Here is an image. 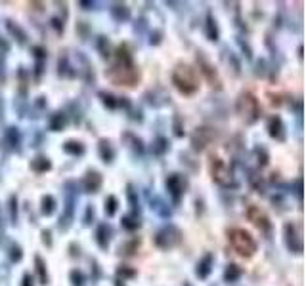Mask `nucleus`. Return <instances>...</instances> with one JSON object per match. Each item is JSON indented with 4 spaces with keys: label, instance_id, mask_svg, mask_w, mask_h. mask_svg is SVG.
<instances>
[{
    "label": "nucleus",
    "instance_id": "f257e3e1",
    "mask_svg": "<svg viewBox=\"0 0 306 286\" xmlns=\"http://www.w3.org/2000/svg\"><path fill=\"white\" fill-rule=\"evenodd\" d=\"M172 84L176 86V90L184 95H193L199 88V80L195 71L190 65L178 63L176 69L172 71Z\"/></svg>",
    "mask_w": 306,
    "mask_h": 286
},
{
    "label": "nucleus",
    "instance_id": "f03ea898",
    "mask_svg": "<svg viewBox=\"0 0 306 286\" xmlns=\"http://www.w3.org/2000/svg\"><path fill=\"white\" fill-rule=\"evenodd\" d=\"M228 238L232 248L238 252L239 256L251 257L257 252V242H255V238L251 237V233H247L245 229H239V227L230 229Z\"/></svg>",
    "mask_w": 306,
    "mask_h": 286
},
{
    "label": "nucleus",
    "instance_id": "7ed1b4c3",
    "mask_svg": "<svg viewBox=\"0 0 306 286\" xmlns=\"http://www.w3.org/2000/svg\"><path fill=\"white\" fill-rule=\"evenodd\" d=\"M107 76L113 84L134 86L140 80V73L134 63H117L107 71Z\"/></svg>",
    "mask_w": 306,
    "mask_h": 286
},
{
    "label": "nucleus",
    "instance_id": "20e7f679",
    "mask_svg": "<svg viewBox=\"0 0 306 286\" xmlns=\"http://www.w3.org/2000/svg\"><path fill=\"white\" fill-rule=\"evenodd\" d=\"M238 113L245 118L247 124H253L258 120L260 116V103L251 92H243L238 99Z\"/></svg>",
    "mask_w": 306,
    "mask_h": 286
},
{
    "label": "nucleus",
    "instance_id": "39448f33",
    "mask_svg": "<svg viewBox=\"0 0 306 286\" xmlns=\"http://www.w3.org/2000/svg\"><path fill=\"white\" fill-rule=\"evenodd\" d=\"M210 176L216 183L224 187L234 185V172L226 164V161H222L220 157H210Z\"/></svg>",
    "mask_w": 306,
    "mask_h": 286
},
{
    "label": "nucleus",
    "instance_id": "423d86ee",
    "mask_svg": "<svg viewBox=\"0 0 306 286\" xmlns=\"http://www.w3.org/2000/svg\"><path fill=\"white\" fill-rule=\"evenodd\" d=\"M182 242V231L176 225H167L163 227L157 235H155V244L163 250H169V248L178 246Z\"/></svg>",
    "mask_w": 306,
    "mask_h": 286
},
{
    "label": "nucleus",
    "instance_id": "0eeeda50",
    "mask_svg": "<svg viewBox=\"0 0 306 286\" xmlns=\"http://www.w3.org/2000/svg\"><path fill=\"white\" fill-rule=\"evenodd\" d=\"M283 237H285L287 248H289L293 254H302V237H300L298 225H295V223H285Z\"/></svg>",
    "mask_w": 306,
    "mask_h": 286
},
{
    "label": "nucleus",
    "instance_id": "6e6552de",
    "mask_svg": "<svg viewBox=\"0 0 306 286\" xmlns=\"http://www.w3.org/2000/svg\"><path fill=\"white\" fill-rule=\"evenodd\" d=\"M247 218H249V221L255 225V227H258L262 233L270 235V231H272V221H270V218H268L266 214L258 208V206H255V204H253V206H249V208H247Z\"/></svg>",
    "mask_w": 306,
    "mask_h": 286
},
{
    "label": "nucleus",
    "instance_id": "1a4fd4ad",
    "mask_svg": "<svg viewBox=\"0 0 306 286\" xmlns=\"http://www.w3.org/2000/svg\"><path fill=\"white\" fill-rule=\"evenodd\" d=\"M73 183L71 181H67L65 183V214H63V218L59 219V229L61 231H67L69 225H71V221H73V208H75V202H76V197L73 195Z\"/></svg>",
    "mask_w": 306,
    "mask_h": 286
},
{
    "label": "nucleus",
    "instance_id": "9d476101",
    "mask_svg": "<svg viewBox=\"0 0 306 286\" xmlns=\"http://www.w3.org/2000/svg\"><path fill=\"white\" fill-rule=\"evenodd\" d=\"M165 185H167V191H169V195L172 197L174 202H178L182 199V195L186 193V180L182 178L180 174H171L167 181H165Z\"/></svg>",
    "mask_w": 306,
    "mask_h": 286
},
{
    "label": "nucleus",
    "instance_id": "9b49d317",
    "mask_svg": "<svg viewBox=\"0 0 306 286\" xmlns=\"http://www.w3.org/2000/svg\"><path fill=\"white\" fill-rule=\"evenodd\" d=\"M268 133L277 139V141H285V126H283V120H281V116H270V120H268Z\"/></svg>",
    "mask_w": 306,
    "mask_h": 286
},
{
    "label": "nucleus",
    "instance_id": "f8f14e48",
    "mask_svg": "<svg viewBox=\"0 0 306 286\" xmlns=\"http://www.w3.org/2000/svg\"><path fill=\"white\" fill-rule=\"evenodd\" d=\"M212 137H214V132L210 128H197V132L193 133V137H191V145H193L195 151H201V149H205V145Z\"/></svg>",
    "mask_w": 306,
    "mask_h": 286
},
{
    "label": "nucleus",
    "instance_id": "ddd939ff",
    "mask_svg": "<svg viewBox=\"0 0 306 286\" xmlns=\"http://www.w3.org/2000/svg\"><path fill=\"white\" fill-rule=\"evenodd\" d=\"M197 63H199V69H201V73L205 75V78L209 80L210 84L212 86H216V88H220V78H218V75H216V71H214V67L210 65L209 61L205 59V57L201 56H197Z\"/></svg>",
    "mask_w": 306,
    "mask_h": 286
},
{
    "label": "nucleus",
    "instance_id": "4468645a",
    "mask_svg": "<svg viewBox=\"0 0 306 286\" xmlns=\"http://www.w3.org/2000/svg\"><path fill=\"white\" fill-rule=\"evenodd\" d=\"M83 187L86 193H98L102 187V174L96 170H90L83 180Z\"/></svg>",
    "mask_w": 306,
    "mask_h": 286
},
{
    "label": "nucleus",
    "instance_id": "2eb2a0df",
    "mask_svg": "<svg viewBox=\"0 0 306 286\" xmlns=\"http://www.w3.org/2000/svg\"><path fill=\"white\" fill-rule=\"evenodd\" d=\"M96 242L102 250H107L109 248V242H111V227L107 223H100L98 229H96Z\"/></svg>",
    "mask_w": 306,
    "mask_h": 286
},
{
    "label": "nucleus",
    "instance_id": "dca6fc26",
    "mask_svg": "<svg viewBox=\"0 0 306 286\" xmlns=\"http://www.w3.org/2000/svg\"><path fill=\"white\" fill-rule=\"evenodd\" d=\"M212 265H214V257H212V254H205V256L199 259V263H197L195 275L199 276V278H207V276L210 275V271H212Z\"/></svg>",
    "mask_w": 306,
    "mask_h": 286
},
{
    "label": "nucleus",
    "instance_id": "f3484780",
    "mask_svg": "<svg viewBox=\"0 0 306 286\" xmlns=\"http://www.w3.org/2000/svg\"><path fill=\"white\" fill-rule=\"evenodd\" d=\"M98 151H100V157H102V161L104 162H113L115 149L111 147V143L107 141V139H100V143H98Z\"/></svg>",
    "mask_w": 306,
    "mask_h": 286
},
{
    "label": "nucleus",
    "instance_id": "a211bd4d",
    "mask_svg": "<svg viewBox=\"0 0 306 286\" xmlns=\"http://www.w3.org/2000/svg\"><path fill=\"white\" fill-rule=\"evenodd\" d=\"M6 29H8V33L18 40L19 44H25V42H27V33L19 27V25H16L14 21H10L8 19V21H6Z\"/></svg>",
    "mask_w": 306,
    "mask_h": 286
},
{
    "label": "nucleus",
    "instance_id": "6ab92c4d",
    "mask_svg": "<svg viewBox=\"0 0 306 286\" xmlns=\"http://www.w3.org/2000/svg\"><path fill=\"white\" fill-rule=\"evenodd\" d=\"M67 126V114L61 113V111H57L50 116V130L52 132H59V130H63Z\"/></svg>",
    "mask_w": 306,
    "mask_h": 286
},
{
    "label": "nucleus",
    "instance_id": "aec40b11",
    "mask_svg": "<svg viewBox=\"0 0 306 286\" xmlns=\"http://www.w3.org/2000/svg\"><path fill=\"white\" fill-rule=\"evenodd\" d=\"M239 278H241V267L236 265V263H230L226 267V271H224V280L228 284H234V282H238Z\"/></svg>",
    "mask_w": 306,
    "mask_h": 286
},
{
    "label": "nucleus",
    "instance_id": "412c9836",
    "mask_svg": "<svg viewBox=\"0 0 306 286\" xmlns=\"http://www.w3.org/2000/svg\"><path fill=\"white\" fill-rule=\"evenodd\" d=\"M111 16L117 21H126V19L130 18V8L126 4H113L111 6Z\"/></svg>",
    "mask_w": 306,
    "mask_h": 286
},
{
    "label": "nucleus",
    "instance_id": "4be33fe9",
    "mask_svg": "<svg viewBox=\"0 0 306 286\" xmlns=\"http://www.w3.org/2000/svg\"><path fill=\"white\" fill-rule=\"evenodd\" d=\"M63 151L67 155H73V157H81V155H85V145L81 141H75V139H69L63 143Z\"/></svg>",
    "mask_w": 306,
    "mask_h": 286
},
{
    "label": "nucleus",
    "instance_id": "5701e85b",
    "mask_svg": "<svg viewBox=\"0 0 306 286\" xmlns=\"http://www.w3.org/2000/svg\"><path fill=\"white\" fill-rule=\"evenodd\" d=\"M50 168H52V162H50V159H46V157H37L35 161H31V170L37 172V174L48 172Z\"/></svg>",
    "mask_w": 306,
    "mask_h": 286
},
{
    "label": "nucleus",
    "instance_id": "b1692460",
    "mask_svg": "<svg viewBox=\"0 0 306 286\" xmlns=\"http://www.w3.org/2000/svg\"><path fill=\"white\" fill-rule=\"evenodd\" d=\"M205 33H207V38H209V40H218V25H216V19L212 18V14L207 16Z\"/></svg>",
    "mask_w": 306,
    "mask_h": 286
},
{
    "label": "nucleus",
    "instance_id": "393cba45",
    "mask_svg": "<svg viewBox=\"0 0 306 286\" xmlns=\"http://www.w3.org/2000/svg\"><path fill=\"white\" fill-rule=\"evenodd\" d=\"M121 225H123L126 231H136L140 227V216L138 214H128V216H123L121 219Z\"/></svg>",
    "mask_w": 306,
    "mask_h": 286
},
{
    "label": "nucleus",
    "instance_id": "a878e982",
    "mask_svg": "<svg viewBox=\"0 0 306 286\" xmlns=\"http://www.w3.org/2000/svg\"><path fill=\"white\" fill-rule=\"evenodd\" d=\"M40 204H42V214L44 216H52L54 212H56V199L52 197V195H44L42 200H40Z\"/></svg>",
    "mask_w": 306,
    "mask_h": 286
},
{
    "label": "nucleus",
    "instance_id": "bb28decb",
    "mask_svg": "<svg viewBox=\"0 0 306 286\" xmlns=\"http://www.w3.org/2000/svg\"><path fill=\"white\" fill-rule=\"evenodd\" d=\"M35 265H37V273H38V280L40 284H48V273H46V263L40 256H35Z\"/></svg>",
    "mask_w": 306,
    "mask_h": 286
},
{
    "label": "nucleus",
    "instance_id": "cd10ccee",
    "mask_svg": "<svg viewBox=\"0 0 306 286\" xmlns=\"http://www.w3.org/2000/svg\"><path fill=\"white\" fill-rule=\"evenodd\" d=\"M6 141L10 143V147H14V149H18V145L21 143V135H19V130L18 128H8L6 130Z\"/></svg>",
    "mask_w": 306,
    "mask_h": 286
},
{
    "label": "nucleus",
    "instance_id": "c85d7f7f",
    "mask_svg": "<svg viewBox=\"0 0 306 286\" xmlns=\"http://www.w3.org/2000/svg\"><path fill=\"white\" fill-rule=\"evenodd\" d=\"M153 155H165V153L169 151V139L167 137H157L155 141H153V147H151Z\"/></svg>",
    "mask_w": 306,
    "mask_h": 286
},
{
    "label": "nucleus",
    "instance_id": "c756f323",
    "mask_svg": "<svg viewBox=\"0 0 306 286\" xmlns=\"http://www.w3.org/2000/svg\"><path fill=\"white\" fill-rule=\"evenodd\" d=\"M126 195H128V202H130V206H132V214H138V212H140L138 195H136V191H134V187L130 185V183L126 185Z\"/></svg>",
    "mask_w": 306,
    "mask_h": 286
},
{
    "label": "nucleus",
    "instance_id": "7c9ffc66",
    "mask_svg": "<svg viewBox=\"0 0 306 286\" xmlns=\"http://www.w3.org/2000/svg\"><path fill=\"white\" fill-rule=\"evenodd\" d=\"M138 248H140V238H134L130 242H126L121 246V252H123L124 256H134L136 252H138Z\"/></svg>",
    "mask_w": 306,
    "mask_h": 286
},
{
    "label": "nucleus",
    "instance_id": "2f4dec72",
    "mask_svg": "<svg viewBox=\"0 0 306 286\" xmlns=\"http://www.w3.org/2000/svg\"><path fill=\"white\" fill-rule=\"evenodd\" d=\"M117 206H119V200H117V197H113V195H109L107 199H105V214L111 218V216H115V212H117Z\"/></svg>",
    "mask_w": 306,
    "mask_h": 286
},
{
    "label": "nucleus",
    "instance_id": "473e14b6",
    "mask_svg": "<svg viewBox=\"0 0 306 286\" xmlns=\"http://www.w3.org/2000/svg\"><path fill=\"white\" fill-rule=\"evenodd\" d=\"M71 69H73V67L69 65V59H67L65 56L59 57V75L61 76H75L76 73H73Z\"/></svg>",
    "mask_w": 306,
    "mask_h": 286
},
{
    "label": "nucleus",
    "instance_id": "72a5a7b5",
    "mask_svg": "<svg viewBox=\"0 0 306 286\" xmlns=\"http://www.w3.org/2000/svg\"><path fill=\"white\" fill-rule=\"evenodd\" d=\"M100 97H102V103L105 107H109V109H117L119 107V101H117V97L111 94H107V92H100Z\"/></svg>",
    "mask_w": 306,
    "mask_h": 286
},
{
    "label": "nucleus",
    "instance_id": "f704fd0d",
    "mask_svg": "<svg viewBox=\"0 0 306 286\" xmlns=\"http://www.w3.org/2000/svg\"><path fill=\"white\" fill-rule=\"evenodd\" d=\"M151 208L155 210L159 216H163V218H169V216H171V210L167 208V204H165L161 199H155V204H151Z\"/></svg>",
    "mask_w": 306,
    "mask_h": 286
},
{
    "label": "nucleus",
    "instance_id": "c9c22d12",
    "mask_svg": "<svg viewBox=\"0 0 306 286\" xmlns=\"http://www.w3.org/2000/svg\"><path fill=\"white\" fill-rule=\"evenodd\" d=\"M10 219H12V223L18 221V199L14 195L10 197Z\"/></svg>",
    "mask_w": 306,
    "mask_h": 286
},
{
    "label": "nucleus",
    "instance_id": "e433bc0d",
    "mask_svg": "<svg viewBox=\"0 0 306 286\" xmlns=\"http://www.w3.org/2000/svg\"><path fill=\"white\" fill-rule=\"evenodd\" d=\"M10 257H12V261H21L23 252H21V246H19V244H12V248H10Z\"/></svg>",
    "mask_w": 306,
    "mask_h": 286
},
{
    "label": "nucleus",
    "instance_id": "4c0bfd02",
    "mask_svg": "<svg viewBox=\"0 0 306 286\" xmlns=\"http://www.w3.org/2000/svg\"><path fill=\"white\" fill-rule=\"evenodd\" d=\"M69 276H71V284H73V286H83V280H85V276H83V273H81V271L73 269V271L69 273Z\"/></svg>",
    "mask_w": 306,
    "mask_h": 286
},
{
    "label": "nucleus",
    "instance_id": "58836bf2",
    "mask_svg": "<svg viewBox=\"0 0 306 286\" xmlns=\"http://www.w3.org/2000/svg\"><path fill=\"white\" fill-rule=\"evenodd\" d=\"M98 50L102 52V56H104V57L109 56V42H107V38H105V37L98 38Z\"/></svg>",
    "mask_w": 306,
    "mask_h": 286
},
{
    "label": "nucleus",
    "instance_id": "ea45409f",
    "mask_svg": "<svg viewBox=\"0 0 306 286\" xmlns=\"http://www.w3.org/2000/svg\"><path fill=\"white\" fill-rule=\"evenodd\" d=\"M255 153H257V157H258V162L264 166L268 162V153H266V149H262V147H257L255 149Z\"/></svg>",
    "mask_w": 306,
    "mask_h": 286
},
{
    "label": "nucleus",
    "instance_id": "a19ab883",
    "mask_svg": "<svg viewBox=\"0 0 306 286\" xmlns=\"http://www.w3.org/2000/svg\"><path fill=\"white\" fill-rule=\"evenodd\" d=\"M117 275L123 276V278H130V276L136 275V271H134V269H126V267H119V269H117Z\"/></svg>",
    "mask_w": 306,
    "mask_h": 286
},
{
    "label": "nucleus",
    "instance_id": "79ce46f5",
    "mask_svg": "<svg viewBox=\"0 0 306 286\" xmlns=\"http://www.w3.org/2000/svg\"><path fill=\"white\" fill-rule=\"evenodd\" d=\"M92 219H94V206L88 204V206H86V214H85V225H90Z\"/></svg>",
    "mask_w": 306,
    "mask_h": 286
},
{
    "label": "nucleus",
    "instance_id": "37998d69",
    "mask_svg": "<svg viewBox=\"0 0 306 286\" xmlns=\"http://www.w3.org/2000/svg\"><path fill=\"white\" fill-rule=\"evenodd\" d=\"M40 235H42V242H44L46 246H52V233H50L48 229H44Z\"/></svg>",
    "mask_w": 306,
    "mask_h": 286
},
{
    "label": "nucleus",
    "instance_id": "c03bdc74",
    "mask_svg": "<svg viewBox=\"0 0 306 286\" xmlns=\"http://www.w3.org/2000/svg\"><path fill=\"white\" fill-rule=\"evenodd\" d=\"M52 27L56 29L57 33H61V31H63V23H61L57 18H54V19H52Z\"/></svg>",
    "mask_w": 306,
    "mask_h": 286
},
{
    "label": "nucleus",
    "instance_id": "a18cd8bd",
    "mask_svg": "<svg viewBox=\"0 0 306 286\" xmlns=\"http://www.w3.org/2000/svg\"><path fill=\"white\" fill-rule=\"evenodd\" d=\"M21 286H33V278H31V275H29V273H25V275H23Z\"/></svg>",
    "mask_w": 306,
    "mask_h": 286
},
{
    "label": "nucleus",
    "instance_id": "49530a36",
    "mask_svg": "<svg viewBox=\"0 0 306 286\" xmlns=\"http://www.w3.org/2000/svg\"><path fill=\"white\" fill-rule=\"evenodd\" d=\"M33 52L37 54V59H38V61H42V57H44V50L37 46V48H33Z\"/></svg>",
    "mask_w": 306,
    "mask_h": 286
},
{
    "label": "nucleus",
    "instance_id": "de8ad7c7",
    "mask_svg": "<svg viewBox=\"0 0 306 286\" xmlns=\"http://www.w3.org/2000/svg\"><path fill=\"white\" fill-rule=\"evenodd\" d=\"M79 6H83L85 10H90V8H94L96 4L94 2H85V0H81V2H79Z\"/></svg>",
    "mask_w": 306,
    "mask_h": 286
},
{
    "label": "nucleus",
    "instance_id": "09e8293b",
    "mask_svg": "<svg viewBox=\"0 0 306 286\" xmlns=\"http://www.w3.org/2000/svg\"><path fill=\"white\" fill-rule=\"evenodd\" d=\"M178 120H180V118L176 116V118H174V122H176V135H184V132H182V128H180V124H178Z\"/></svg>",
    "mask_w": 306,
    "mask_h": 286
},
{
    "label": "nucleus",
    "instance_id": "8fccbe9b",
    "mask_svg": "<svg viewBox=\"0 0 306 286\" xmlns=\"http://www.w3.org/2000/svg\"><path fill=\"white\" fill-rule=\"evenodd\" d=\"M296 197L302 199V189H300V180H296Z\"/></svg>",
    "mask_w": 306,
    "mask_h": 286
},
{
    "label": "nucleus",
    "instance_id": "3c124183",
    "mask_svg": "<svg viewBox=\"0 0 306 286\" xmlns=\"http://www.w3.org/2000/svg\"><path fill=\"white\" fill-rule=\"evenodd\" d=\"M0 46H2V50H4V52H8V50H10V46L4 42V40H0Z\"/></svg>",
    "mask_w": 306,
    "mask_h": 286
},
{
    "label": "nucleus",
    "instance_id": "603ef678",
    "mask_svg": "<svg viewBox=\"0 0 306 286\" xmlns=\"http://www.w3.org/2000/svg\"><path fill=\"white\" fill-rule=\"evenodd\" d=\"M184 286H191V284H190V282H184Z\"/></svg>",
    "mask_w": 306,
    "mask_h": 286
}]
</instances>
